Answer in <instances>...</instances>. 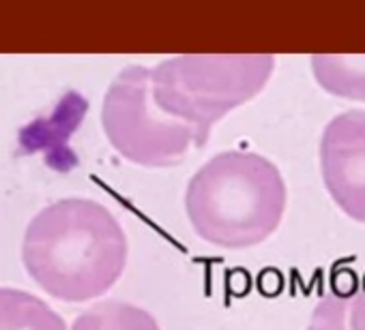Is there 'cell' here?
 <instances>
[{
  "mask_svg": "<svg viewBox=\"0 0 365 330\" xmlns=\"http://www.w3.org/2000/svg\"><path fill=\"white\" fill-rule=\"evenodd\" d=\"M101 122L114 150L144 168H170L185 159L192 146H205L192 124L157 105L150 69L138 65L120 71L110 84Z\"/></svg>",
  "mask_w": 365,
  "mask_h": 330,
  "instance_id": "cell-4",
  "label": "cell"
},
{
  "mask_svg": "<svg viewBox=\"0 0 365 330\" xmlns=\"http://www.w3.org/2000/svg\"><path fill=\"white\" fill-rule=\"evenodd\" d=\"M312 69L327 92L365 101V54H318L312 56Z\"/></svg>",
  "mask_w": 365,
  "mask_h": 330,
  "instance_id": "cell-6",
  "label": "cell"
},
{
  "mask_svg": "<svg viewBox=\"0 0 365 330\" xmlns=\"http://www.w3.org/2000/svg\"><path fill=\"white\" fill-rule=\"evenodd\" d=\"M187 217L207 243L247 249L282 223L286 185L275 165L256 152H222L196 172L185 193Z\"/></svg>",
  "mask_w": 365,
  "mask_h": 330,
  "instance_id": "cell-2",
  "label": "cell"
},
{
  "mask_svg": "<svg viewBox=\"0 0 365 330\" xmlns=\"http://www.w3.org/2000/svg\"><path fill=\"white\" fill-rule=\"evenodd\" d=\"M73 330H159L155 317L129 302L106 300L84 311L76 321Z\"/></svg>",
  "mask_w": 365,
  "mask_h": 330,
  "instance_id": "cell-8",
  "label": "cell"
},
{
  "mask_svg": "<svg viewBox=\"0 0 365 330\" xmlns=\"http://www.w3.org/2000/svg\"><path fill=\"white\" fill-rule=\"evenodd\" d=\"M350 294L329 292L314 309L307 330H350Z\"/></svg>",
  "mask_w": 365,
  "mask_h": 330,
  "instance_id": "cell-9",
  "label": "cell"
},
{
  "mask_svg": "<svg viewBox=\"0 0 365 330\" xmlns=\"http://www.w3.org/2000/svg\"><path fill=\"white\" fill-rule=\"evenodd\" d=\"M320 170L333 202L365 223V112H344L324 127Z\"/></svg>",
  "mask_w": 365,
  "mask_h": 330,
  "instance_id": "cell-5",
  "label": "cell"
},
{
  "mask_svg": "<svg viewBox=\"0 0 365 330\" xmlns=\"http://www.w3.org/2000/svg\"><path fill=\"white\" fill-rule=\"evenodd\" d=\"M275 58L269 54H194L163 60L150 69L157 105L192 124L202 144L211 127L254 99L269 82Z\"/></svg>",
  "mask_w": 365,
  "mask_h": 330,
  "instance_id": "cell-3",
  "label": "cell"
},
{
  "mask_svg": "<svg viewBox=\"0 0 365 330\" xmlns=\"http://www.w3.org/2000/svg\"><path fill=\"white\" fill-rule=\"evenodd\" d=\"M0 330H65V321L37 296L0 287Z\"/></svg>",
  "mask_w": 365,
  "mask_h": 330,
  "instance_id": "cell-7",
  "label": "cell"
},
{
  "mask_svg": "<svg viewBox=\"0 0 365 330\" xmlns=\"http://www.w3.org/2000/svg\"><path fill=\"white\" fill-rule=\"evenodd\" d=\"M22 260L50 296L84 302L118 281L127 264V238L106 206L69 198L43 208L31 221Z\"/></svg>",
  "mask_w": 365,
  "mask_h": 330,
  "instance_id": "cell-1",
  "label": "cell"
},
{
  "mask_svg": "<svg viewBox=\"0 0 365 330\" xmlns=\"http://www.w3.org/2000/svg\"><path fill=\"white\" fill-rule=\"evenodd\" d=\"M350 330H365V285L352 296V302H350Z\"/></svg>",
  "mask_w": 365,
  "mask_h": 330,
  "instance_id": "cell-10",
  "label": "cell"
}]
</instances>
